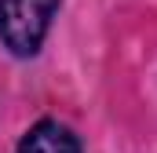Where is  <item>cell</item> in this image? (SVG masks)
Instances as JSON below:
<instances>
[{"instance_id": "6da1fadb", "label": "cell", "mask_w": 157, "mask_h": 153, "mask_svg": "<svg viewBox=\"0 0 157 153\" xmlns=\"http://www.w3.org/2000/svg\"><path fill=\"white\" fill-rule=\"evenodd\" d=\"M62 0H0V47L15 58H33L51 33Z\"/></svg>"}, {"instance_id": "7a4b0ae2", "label": "cell", "mask_w": 157, "mask_h": 153, "mask_svg": "<svg viewBox=\"0 0 157 153\" xmlns=\"http://www.w3.org/2000/svg\"><path fill=\"white\" fill-rule=\"evenodd\" d=\"M15 153H84V142L70 124H62L55 117H40L18 139Z\"/></svg>"}]
</instances>
